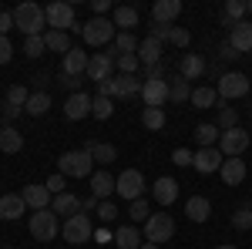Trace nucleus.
<instances>
[{"label": "nucleus", "instance_id": "nucleus-53", "mask_svg": "<svg viewBox=\"0 0 252 249\" xmlns=\"http://www.w3.org/2000/svg\"><path fill=\"white\" fill-rule=\"evenodd\" d=\"M10 27H14V14H10V10H0V34L7 37V34H10Z\"/></svg>", "mask_w": 252, "mask_h": 249}, {"label": "nucleus", "instance_id": "nucleus-54", "mask_svg": "<svg viewBox=\"0 0 252 249\" xmlns=\"http://www.w3.org/2000/svg\"><path fill=\"white\" fill-rule=\"evenodd\" d=\"M61 84L71 91V95H78L81 91V77H71V74H61Z\"/></svg>", "mask_w": 252, "mask_h": 249}, {"label": "nucleus", "instance_id": "nucleus-60", "mask_svg": "<svg viewBox=\"0 0 252 249\" xmlns=\"http://www.w3.org/2000/svg\"><path fill=\"white\" fill-rule=\"evenodd\" d=\"M215 249H235V246H229V243H222V246H215Z\"/></svg>", "mask_w": 252, "mask_h": 249}, {"label": "nucleus", "instance_id": "nucleus-8", "mask_svg": "<svg viewBox=\"0 0 252 249\" xmlns=\"http://www.w3.org/2000/svg\"><path fill=\"white\" fill-rule=\"evenodd\" d=\"M44 14H47V31H71V27H78L74 24V7L71 3H64V0H54V3H47L44 7Z\"/></svg>", "mask_w": 252, "mask_h": 249}, {"label": "nucleus", "instance_id": "nucleus-32", "mask_svg": "<svg viewBox=\"0 0 252 249\" xmlns=\"http://www.w3.org/2000/svg\"><path fill=\"white\" fill-rule=\"evenodd\" d=\"M115 243H118V249H141V232L135 229V226H118V232H115Z\"/></svg>", "mask_w": 252, "mask_h": 249}, {"label": "nucleus", "instance_id": "nucleus-47", "mask_svg": "<svg viewBox=\"0 0 252 249\" xmlns=\"http://www.w3.org/2000/svg\"><path fill=\"white\" fill-rule=\"evenodd\" d=\"M97 219H101V222H115L118 219V206L111 199H108V202H97Z\"/></svg>", "mask_w": 252, "mask_h": 249}, {"label": "nucleus", "instance_id": "nucleus-38", "mask_svg": "<svg viewBox=\"0 0 252 249\" xmlns=\"http://www.w3.org/2000/svg\"><path fill=\"white\" fill-rule=\"evenodd\" d=\"M111 115H115V101H111V98H101V95L91 98V118H97V121H108Z\"/></svg>", "mask_w": 252, "mask_h": 249}, {"label": "nucleus", "instance_id": "nucleus-30", "mask_svg": "<svg viewBox=\"0 0 252 249\" xmlns=\"http://www.w3.org/2000/svg\"><path fill=\"white\" fill-rule=\"evenodd\" d=\"M178 74L185 77V81L202 77V74H205V61H202V54H185V58H182V64H178Z\"/></svg>", "mask_w": 252, "mask_h": 249}, {"label": "nucleus", "instance_id": "nucleus-11", "mask_svg": "<svg viewBox=\"0 0 252 249\" xmlns=\"http://www.w3.org/2000/svg\"><path fill=\"white\" fill-rule=\"evenodd\" d=\"M115 71H118V61H115V54H91V64H88V77L91 81H108V77H115Z\"/></svg>", "mask_w": 252, "mask_h": 249}, {"label": "nucleus", "instance_id": "nucleus-40", "mask_svg": "<svg viewBox=\"0 0 252 249\" xmlns=\"http://www.w3.org/2000/svg\"><path fill=\"white\" fill-rule=\"evenodd\" d=\"M141 125L152 128V132L165 128V108H145V111H141Z\"/></svg>", "mask_w": 252, "mask_h": 249}, {"label": "nucleus", "instance_id": "nucleus-27", "mask_svg": "<svg viewBox=\"0 0 252 249\" xmlns=\"http://www.w3.org/2000/svg\"><path fill=\"white\" fill-rule=\"evenodd\" d=\"M161 47H165L161 40H155V37H145L141 44H138V61H141L145 68H148V64H158V61H161Z\"/></svg>", "mask_w": 252, "mask_h": 249}, {"label": "nucleus", "instance_id": "nucleus-17", "mask_svg": "<svg viewBox=\"0 0 252 249\" xmlns=\"http://www.w3.org/2000/svg\"><path fill=\"white\" fill-rule=\"evenodd\" d=\"M88 64H91V58H88L81 47H71V51L64 54V68H61V74L81 77V74H88Z\"/></svg>", "mask_w": 252, "mask_h": 249}, {"label": "nucleus", "instance_id": "nucleus-20", "mask_svg": "<svg viewBox=\"0 0 252 249\" xmlns=\"http://www.w3.org/2000/svg\"><path fill=\"white\" fill-rule=\"evenodd\" d=\"M152 199H155L158 206H172L175 199H178V182L168 178V175H161L155 185H152Z\"/></svg>", "mask_w": 252, "mask_h": 249}, {"label": "nucleus", "instance_id": "nucleus-61", "mask_svg": "<svg viewBox=\"0 0 252 249\" xmlns=\"http://www.w3.org/2000/svg\"><path fill=\"white\" fill-rule=\"evenodd\" d=\"M3 125H7V121H3V115H0V132H3Z\"/></svg>", "mask_w": 252, "mask_h": 249}, {"label": "nucleus", "instance_id": "nucleus-41", "mask_svg": "<svg viewBox=\"0 0 252 249\" xmlns=\"http://www.w3.org/2000/svg\"><path fill=\"white\" fill-rule=\"evenodd\" d=\"M128 215H131V222H148V215H152L148 199H135V202H128Z\"/></svg>", "mask_w": 252, "mask_h": 249}, {"label": "nucleus", "instance_id": "nucleus-3", "mask_svg": "<svg viewBox=\"0 0 252 249\" xmlns=\"http://www.w3.org/2000/svg\"><path fill=\"white\" fill-rule=\"evenodd\" d=\"M172 236H175V219L168 212H152L145 222V243L161 246V243H172Z\"/></svg>", "mask_w": 252, "mask_h": 249}, {"label": "nucleus", "instance_id": "nucleus-18", "mask_svg": "<svg viewBox=\"0 0 252 249\" xmlns=\"http://www.w3.org/2000/svg\"><path fill=\"white\" fill-rule=\"evenodd\" d=\"M51 212H54L58 219H61V215L71 219V215H78V212H81V199L74 195V192H61V195L51 199Z\"/></svg>", "mask_w": 252, "mask_h": 249}, {"label": "nucleus", "instance_id": "nucleus-37", "mask_svg": "<svg viewBox=\"0 0 252 249\" xmlns=\"http://www.w3.org/2000/svg\"><path fill=\"white\" fill-rule=\"evenodd\" d=\"M192 98V81H185V77L178 74L168 81V101H189Z\"/></svg>", "mask_w": 252, "mask_h": 249}, {"label": "nucleus", "instance_id": "nucleus-45", "mask_svg": "<svg viewBox=\"0 0 252 249\" xmlns=\"http://www.w3.org/2000/svg\"><path fill=\"white\" fill-rule=\"evenodd\" d=\"M44 51H47L44 34H40V37H24V54H27V58H40Z\"/></svg>", "mask_w": 252, "mask_h": 249}, {"label": "nucleus", "instance_id": "nucleus-50", "mask_svg": "<svg viewBox=\"0 0 252 249\" xmlns=\"http://www.w3.org/2000/svg\"><path fill=\"white\" fill-rule=\"evenodd\" d=\"M64 178H67V175L54 172L51 178H47V182H44V185H47V192H51V195H61V192H64Z\"/></svg>", "mask_w": 252, "mask_h": 249}, {"label": "nucleus", "instance_id": "nucleus-49", "mask_svg": "<svg viewBox=\"0 0 252 249\" xmlns=\"http://www.w3.org/2000/svg\"><path fill=\"white\" fill-rule=\"evenodd\" d=\"M192 158H195V152H189V148H175V152H172V162L178 165V169L192 165Z\"/></svg>", "mask_w": 252, "mask_h": 249}, {"label": "nucleus", "instance_id": "nucleus-55", "mask_svg": "<svg viewBox=\"0 0 252 249\" xmlns=\"http://www.w3.org/2000/svg\"><path fill=\"white\" fill-rule=\"evenodd\" d=\"M219 58H222V61H235V58H242V54H239V51H235L232 44H229V40H225V44H222V47H219Z\"/></svg>", "mask_w": 252, "mask_h": 249}, {"label": "nucleus", "instance_id": "nucleus-2", "mask_svg": "<svg viewBox=\"0 0 252 249\" xmlns=\"http://www.w3.org/2000/svg\"><path fill=\"white\" fill-rule=\"evenodd\" d=\"M27 229H31V236H34L37 243H51V239H58L61 222H58V215H54L51 209H40V212H31Z\"/></svg>", "mask_w": 252, "mask_h": 249}, {"label": "nucleus", "instance_id": "nucleus-35", "mask_svg": "<svg viewBox=\"0 0 252 249\" xmlns=\"http://www.w3.org/2000/svg\"><path fill=\"white\" fill-rule=\"evenodd\" d=\"M138 44H141V40L135 37V31H131V34H128V31L115 34V58H125V54H138Z\"/></svg>", "mask_w": 252, "mask_h": 249}, {"label": "nucleus", "instance_id": "nucleus-15", "mask_svg": "<svg viewBox=\"0 0 252 249\" xmlns=\"http://www.w3.org/2000/svg\"><path fill=\"white\" fill-rule=\"evenodd\" d=\"M115 185H118V178L108 169L91 175V195H94L97 202H108V195H115Z\"/></svg>", "mask_w": 252, "mask_h": 249}, {"label": "nucleus", "instance_id": "nucleus-16", "mask_svg": "<svg viewBox=\"0 0 252 249\" xmlns=\"http://www.w3.org/2000/svg\"><path fill=\"white\" fill-rule=\"evenodd\" d=\"M88 115H91V95H84V91L67 95V101H64V118L81 121V118H88Z\"/></svg>", "mask_w": 252, "mask_h": 249}, {"label": "nucleus", "instance_id": "nucleus-26", "mask_svg": "<svg viewBox=\"0 0 252 249\" xmlns=\"http://www.w3.org/2000/svg\"><path fill=\"white\" fill-rule=\"evenodd\" d=\"M115 84H118V98H141V77L138 74H115Z\"/></svg>", "mask_w": 252, "mask_h": 249}, {"label": "nucleus", "instance_id": "nucleus-48", "mask_svg": "<svg viewBox=\"0 0 252 249\" xmlns=\"http://www.w3.org/2000/svg\"><path fill=\"white\" fill-rule=\"evenodd\" d=\"M168 44H175V47H189V44H192V34H189L185 27H172V37H168Z\"/></svg>", "mask_w": 252, "mask_h": 249}, {"label": "nucleus", "instance_id": "nucleus-58", "mask_svg": "<svg viewBox=\"0 0 252 249\" xmlns=\"http://www.w3.org/2000/svg\"><path fill=\"white\" fill-rule=\"evenodd\" d=\"M141 249H158V246L155 243H141Z\"/></svg>", "mask_w": 252, "mask_h": 249}, {"label": "nucleus", "instance_id": "nucleus-52", "mask_svg": "<svg viewBox=\"0 0 252 249\" xmlns=\"http://www.w3.org/2000/svg\"><path fill=\"white\" fill-rule=\"evenodd\" d=\"M10 58H14V44H10V37L0 34V64H10Z\"/></svg>", "mask_w": 252, "mask_h": 249}, {"label": "nucleus", "instance_id": "nucleus-7", "mask_svg": "<svg viewBox=\"0 0 252 249\" xmlns=\"http://www.w3.org/2000/svg\"><path fill=\"white\" fill-rule=\"evenodd\" d=\"M249 142H252L249 132L235 125V128H229V132H222V138H219V145H215V148L225 155V158H242V152L249 148Z\"/></svg>", "mask_w": 252, "mask_h": 249}, {"label": "nucleus", "instance_id": "nucleus-22", "mask_svg": "<svg viewBox=\"0 0 252 249\" xmlns=\"http://www.w3.org/2000/svg\"><path fill=\"white\" fill-rule=\"evenodd\" d=\"M219 175H222L225 185H242V182H246V162H242V158H225L222 169H219Z\"/></svg>", "mask_w": 252, "mask_h": 249}, {"label": "nucleus", "instance_id": "nucleus-59", "mask_svg": "<svg viewBox=\"0 0 252 249\" xmlns=\"http://www.w3.org/2000/svg\"><path fill=\"white\" fill-rule=\"evenodd\" d=\"M246 14H252V0H246Z\"/></svg>", "mask_w": 252, "mask_h": 249}, {"label": "nucleus", "instance_id": "nucleus-24", "mask_svg": "<svg viewBox=\"0 0 252 249\" xmlns=\"http://www.w3.org/2000/svg\"><path fill=\"white\" fill-rule=\"evenodd\" d=\"M185 215H189L192 222H209V215H212V202H209L205 195H192V199L185 202Z\"/></svg>", "mask_w": 252, "mask_h": 249}, {"label": "nucleus", "instance_id": "nucleus-33", "mask_svg": "<svg viewBox=\"0 0 252 249\" xmlns=\"http://www.w3.org/2000/svg\"><path fill=\"white\" fill-rule=\"evenodd\" d=\"M44 44L54 54H67L71 51V34H64V31H44Z\"/></svg>", "mask_w": 252, "mask_h": 249}, {"label": "nucleus", "instance_id": "nucleus-23", "mask_svg": "<svg viewBox=\"0 0 252 249\" xmlns=\"http://www.w3.org/2000/svg\"><path fill=\"white\" fill-rule=\"evenodd\" d=\"M24 212H27V202L20 199V192H17V195H7V192L0 195V219L14 222V219H20Z\"/></svg>", "mask_w": 252, "mask_h": 249}, {"label": "nucleus", "instance_id": "nucleus-9", "mask_svg": "<svg viewBox=\"0 0 252 249\" xmlns=\"http://www.w3.org/2000/svg\"><path fill=\"white\" fill-rule=\"evenodd\" d=\"M81 34H84V40H88L91 47H101V44H111V40H115V24L108 17H91L81 27Z\"/></svg>", "mask_w": 252, "mask_h": 249}, {"label": "nucleus", "instance_id": "nucleus-57", "mask_svg": "<svg viewBox=\"0 0 252 249\" xmlns=\"http://www.w3.org/2000/svg\"><path fill=\"white\" fill-rule=\"evenodd\" d=\"M0 115H3V121H14V118L20 115V108H14V105H7V101H3V108H0Z\"/></svg>", "mask_w": 252, "mask_h": 249}, {"label": "nucleus", "instance_id": "nucleus-44", "mask_svg": "<svg viewBox=\"0 0 252 249\" xmlns=\"http://www.w3.org/2000/svg\"><path fill=\"white\" fill-rule=\"evenodd\" d=\"M27 98H31V91H27L24 84H14V88L7 91V105H14V108H20V111H24V105H27Z\"/></svg>", "mask_w": 252, "mask_h": 249}, {"label": "nucleus", "instance_id": "nucleus-5", "mask_svg": "<svg viewBox=\"0 0 252 249\" xmlns=\"http://www.w3.org/2000/svg\"><path fill=\"white\" fill-rule=\"evenodd\" d=\"M118 199H125V202H135V199H145V175L138 172V169H125V172L118 175Z\"/></svg>", "mask_w": 252, "mask_h": 249}, {"label": "nucleus", "instance_id": "nucleus-25", "mask_svg": "<svg viewBox=\"0 0 252 249\" xmlns=\"http://www.w3.org/2000/svg\"><path fill=\"white\" fill-rule=\"evenodd\" d=\"M246 20V0H225V7H222V24L232 31Z\"/></svg>", "mask_w": 252, "mask_h": 249}, {"label": "nucleus", "instance_id": "nucleus-31", "mask_svg": "<svg viewBox=\"0 0 252 249\" xmlns=\"http://www.w3.org/2000/svg\"><path fill=\"white\" fill-rule=\"evenodd\" d=\"M20 148H24V135H20L14 125H3V132H0V152L17 155Z\"/></svg>", "mask_w": 252, "mask_h": 249}, {"label": "nucleus", "instance_id": "nucleus-28", "mask_svg": "<svg viewBox=\"0 0 252 249\" xmlns=\"http://www.w3.org/2000/svg\"><path fill=\"white\" fill-rule=\"evenodd\" d=\"M24 111H27L31 118H44L47 111H51V95H47V91H31L27 105H24Z\"/></svg>", "mask_w": 252, "mask_h": 249}, {"label": "nucleus", "instance_id": "nucleus-21", "mask_svg": "<svg viewBox=\"0 0 252 249\" xmlns=\"http://www.w3.org/2000/svg\"><path fill=\"white\" fill-rule=\"evenodd\" d=\"M229 44H232L239 54H252V24L249 20H242L239 27L229 31Z\"/></svg>", "mask_w": 252, "mask_h": 249}, {"label": "nucleus", "instance_id": "nucleus-51", "mask_svg": "<svg viewBox=\"0 0 252 249\" xmlns=\"http://www.w3.org/2000/svg\"><path fill=\"white\" fill-rule=\"evenodd\" d=\"M145 81H165V64L158 61V64H148L145 68Z\"/></svg>", "mask_w": 252, "mask_h": 249}, {"label": "nucleus", "instance_id": "nucleus-6", "mask_svg": "<svg viewBox=\"0 0 252 249\" xmlns=\"http://www.w3.org/2000/svg\"><path fill=\"white\" fill-rule=\"evenodd\" d=\"M64 243H71V246H81V243H91V215L88 212H78V215H71V219H64Z\"/></svg>", "mask_w": 252, "mask_h": 249}, {"label": "nucleus", "instance_id": "nucleus-12", "mask_svg": "<svg viewBox=\"0 0 252 249\" xmlns=\"http://www.w3.org/2000/svg\"><path fill=\"white\" fill-rule=\"evenodd\" d=\"M20 199L27 202V209L31 212H40V209H51V192H47V185H24L20 189Z\"/></svg>", "mask_w": 252, "mask_h": 249}, {"label": "nucleus", "instance_id": "nucleus-19", "mask_svg": "<svg viewBox=\"0 0 252 249\" xmlns=\"http://www.w3.org/2000/svg\"><path fill=\"white\" fill-rule=\"evenodd\" d=\"M178 14H182V0H155L152 3V20L155 24H175Z\"/></svg>", "mask_w": 252, "mask_h": 249}, {"label": "nucleus", "instance_id": "nucleus-29", "mask_svg": "<svg viewBox=\"0 0 252 249\" xmlns=\"http://www.w3.org/2000/svg\"><path fill=\"white\" fill-rule=\"evenodd\" d=\"M84 152L91 155L94 162H101V165H111V162L118 158V148H115V145H108V142H88Z\"/></svg>", "mask_w": 252, "mask_h": 249}, {"label": "nucleus", "instance_id": "nucleus-56", "mask_svg": "<svg viewBox=\"0 0 252 249\" xmlns=\"http://www.w3.org/2000/svg\"><path fill=\"white\" fill-rule=\"evenodd\" d=\"M91 7H94V17H104V14L111 10V0H94Z\"/></svg>", "mask_w": 252, "mask_h": 249}, {"label": "nucleus", "instance_id": "nucleus-14", "mask_svg": "<svg viewBox=\"0 0 252 249\" xmlns=\"http://www.w3.org/2000/svg\"><path fill=\"white\" fill-rule=\"evenodd\" d=\"M141 101H145V108H161L168 101V81H145L141 84Z\"/></svg>", "mask_w": 252, "mask_h": 249}, {"label": "nucleus", "instance_id": "nucleus-43", "mask_svg": "<svg viewBox=\"0 0 252 249\" xmlns=\"http://www.w3.org/2000/svg\"><path fill=\"white\" fill-rule=\"evenodd\" d=\"M232 226H235L239 232H249V229H252V206L232 212Z\"/></svg>", "mask_w": 252, "mask_h": 249}, {"label": "nucleus", "instance_id": "nucleus-13", "mask_svg": "<svg viewBox=\"0 0 252 249\" xmlns=\"http://www.w3.org/2000/svg\"><path fill=\"white\" fill-rule=\"evenodd\" d=\"M222 162H225V155L219 152V148H198V152H195V158H192V165L202 175L219 172V169H222Z\"/></svg>", "mask_w": 252, "mask_h": 249}, {"label": "nucleus", "instance_id": "nucleus-62", "mask_svg": "<svg viewBox=\"0 0 252 249\" xmlns=\"http://www.w3.org/2000/svg\"><path fill=\"white\" fill-rule=\"evenodd\" d=\"M0 195H3V192H0Z\"/></svg>", "mask_w": 252, "mask_h": 249}, {"label": "nucleus", "instance_id": "nucleus-10", "mask_svg": "<svg viewBox=\"0 0 252 249\" xmlns=\"http://www.w3.org/2000/svg\"><path fill=\"white\" fill-rule=\"evenodd\" d=\"M219 98L222 101H232V98H246L249 95V77L242 74V71H225V74L219 77Z\"/></svg>", "mask_w": 252, "mask_h": 249}, {"label": "nucleus", "instance_id": "nucleus-4", "mask_svg": "<svg viewBox=\"0 0 252 249\" xmlns=\"http://www.w3.org/2000/svg\"><path fill=\"white\" fill-rule=\"evenodd\" d=\"M91 165H94V158L84 152V148H78V152H64L61 155V175H67V178H88L91 172Z\"/></svg>", "mask_w": 252, "mask_h": 249}, {"label": "nucleus", "instance_id": "nucleus-34", "mask_svg": "<svg viewBox=\"0 0 252 249\" xmlns=\"http://www.w3.org/2000/svg\"><path fill=\"white\" fill-rule=\"evenodd\" d=\"M219 138H222V128H219V125H198V128H195V142H198V148H215Z\"/></svg>", "mask_w": 252, "mask_h": 249}, {"label": "nucleus", "instance_id": "nucleus-46", "mask_svg": "<svg viewBox=\"0 0 252 249\" xmlns=\"http://www.w3.org/2000/svg\"><path fill=\"white\" fill-rule=\"evenodd\" d=\"M115 61H118V71H121V74H135L138 68H141L138 54H125V58H115Z\"/></svg>", "mask_w": 252, "mask_h": 249}, {"label": "nucleus", "instance_id": "nucleus-39", "mask_svg": "<svg viewBox=\"0 0 252 249\" xmlns=\"http://www.w3.org/2000/svg\"><path fill=\"white\" fill-rule=\"evenodd\" d=\"M189 101H192L195 108H212L215 101H219V91L215 88H192V98Z\"/></svg>", "mask_w": 252, "mask_h": 249}, {"label": "nucleus", "instance_id": "nucleus-42", "mask_svg": "<svg viewBox=\"0 0 252 249\" xmlns=\"http://www.w3.org/2000/svg\"><path fill=\"white\" fill-rule=\"evenodd\" d=\"M235 125H239V111L229 108V105L222 101V105H219V128H222V132H229V128H235Z\"/></svg>", "mask_w": 252, "mask_h": 249}, {"label": "nucleus", "instance_id": "nucleus-36", "mask_svg": "<svg viewBox=\"0 0 252 249\" xmlns=\"http://www.w3.org/2000/svg\"><path fill=\"white\" fill-rule=\"evenodd\" d=\"M111 24L131 34V27H138V10H135V7H115V17H111Z\"/></svg>", "mask_w": 252, "mask_h": 249}, {"label": "nucleus", "instance_id": "nucleus-1", "mask_svg": "<svg viewBox=\"0 0 252 249\" xmlns=\"http://www.w3.org/2000/svg\"><path fill=\"white\" fill-rule=\"evenodd\" d=\"M14 27H17L24 37H40V31L47 27V14H44V7L31 3V0L17 3V7H14Z\"/></svg>", "mask_w": 252, "mask_h": 249}]
</instances>
